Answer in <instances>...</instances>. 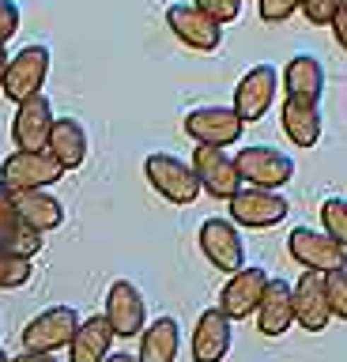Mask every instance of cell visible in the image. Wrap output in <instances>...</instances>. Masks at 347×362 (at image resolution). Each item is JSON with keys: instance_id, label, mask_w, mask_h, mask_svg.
Instances as JSON below:
<instances>
[{"instance_id": "6da1fadb", "label": "cell", "mask_w": 347, "mask_h": 362, "mask_svg": "<svg viewBox=\"0 0 347 362\" xmlns=\"http://www.w3.org/2000/svg\"><path fill=\"white\" fill-rule=\"evenodd\" d=\"M234 166H238V177L253 189H272L279 192L295 177V158L279 147H268V144H249L234 155Z\"/></svg>"}, {"instance_id": "7a4b0ae2", "label": "cell", "mask_w": 347, "mask_h": 362, "mask_svg": "<svg viewBox=\"0 0 347 362\" xmlns=\"http://www.w3.org/2000/svg\"><path fill=\"white\" fill-rule=\"evenodd\" d=\"M143 177H148L151 189L170 204H193L200 192H204L196 174H193V163H182V158L170 155V151H151L143 158Z\"/></svg>"}, {"instance_id": "3957f363", "label": "cell", "mask_w": 347, "mask_h": 362, "mask_svg": "<svg viewBox=\"0 0 347 362\" xmlns=\"http://www.w3.org/2000/svg\"><path fill=\"white\" fill-rule=\"evenodd\" d=\"M64 177V166L49 151H12L0 163V181L12 192H30V189H49Z\"/></svg>"}, {"instance_id": "277c9868", "label": "cell", "mask_w": 347, "mask_h": 362, "mask_svg": "<svg viewBox=\"0 0 347 362\" xmlns=\"http://www.w3.org/2000/svg\"><path fill=\"white\" fill-rule=\"evenodd\" d=\"M227 204H230L234 226H249V230H268V226L283 223L290 211L287 197H279L272 189H253V185H242Z\"/></svg>"}, {"instance_id": "5b68a950", "label": "cell", "mask_w": 347, "mask_h": 362, "mask_svg": "<svg viewBox=\"0 0 347 362\" xmlns=\"http://www.w3.org/2000/svg\"><path fill=\"white\" fill-rule=\"evenodd\" d=\"M287 249L306 272L329 276V272L347 268V249L340 242H332L324 230H313V226H295L290 238H287Z\"/></svg>"}, {"instance_id": "8992f818", "label": "cell", "mask_w": 347, "mask_h": 362, "mask_svg": "<svg viewBox=\"0 0 347 362\" xmlns=\"http://www.w3.org/2000/svg\"><path fill=\"white\" fill-rule=\"evenodd\" d=\"M76 328H80V313L72 305H49L42 310L35 321H27L23 328V351H42V355H53V351L69 347Z\"/></svg>"}, {"instance_id": "52a82bcc", "label": "cell", "mask_w": 347, "mask_h": 362, "mask_svg": "<svg viewBox=\"0 0 347 362\" xmlns=\"http://www.w3.org/2000/svg\"><path fill=\"white\" fill-rule=\"evenodd\" d=\"M242 117L234 106H196L185 113V132L196 147H230L242 140Z\"/></svg>"}, {"instance_id": "ba28073f", "label": "cell", "mask_w": 347, "mask_h": 362, "mask_svg": "<svg viewBox=\"0 0 347 362\" xmlns=\"http://www.w3.org/2000/svg\"><path fill=\"white\" fill-rule=\"evenodd\" d=\"M49 49L46 45H23L12 61H8V76H4V95L16 102H27V98H35L42 95V83H46V76H49Z\"/></svg>"}, {"instance_id": "9c48e42d", "label": "cell", "mask_w": 347, "mask_h": 362, "mask_svg": "<svg viewBox=\"0 0 347 362\" xmlns=\"http://www.w3.org/2000/svg\"><path fill=\"white\" fill-rule=\"evenodd\" d=\"M102 317L110 321V328H114V336H121V339L140 336L143 328H148V302H143V294H140L136 283H132V279L110 283L106 313Z\"/></svg>"}, {"instance_id": "30bf717a", "label": "cell", "mask_w": 347, "mask_h": 362, "mask_svg": "<svg viewBox=\"0 0 347 362\" xmlns=\"http://www.w3.org/2000/svg\"><path fill=\"white\" fill-rule=\"evenodd\" d=\"M276 90H279L276 64H253L249 72L238 79V87H234V113L242 117V124L261 121L264 113L272 110Z\"/></svg>"}, {"instance_id": "8fae6325", "label": "cell", "mask_w": 347, "mask_h": 362, "mask_svg": "<svg viewBox=\"0 0 347 362\" xmlns=\"http://www.w3.org/2000/svg\"><path fill=\"white\" fill-rule=\"evenodd\" d=\"M200 253L219 272H242L245 268V242L230 219H204L200 223Z\"/></svg>"}, {"instance_id": "7c38bea8", "label": "cell", "mask_w": 347, "mask_h": 362, "mask_svg": "<svg viewBox=\"0 0 347 362\" xmlns=\"http://www.w3.org/2000/svg\"><path fill=\"white\" fill-rule=\"evenodd\" d=\"M166 27L174 30L177 42L196 53H211L223 45V27L211 16H204L196 4H170L166 8Z\"/></svg>"}, {"instance_id": "4fadbf2b", "label": "cell", "mask_w": 347, "mask_h": 362, "mask_svg": "<svg viewBox=\"0 0 347 362\" xmlns=\"http://www.w3.org/2000/svg\"><path fill=\"white\" fill-rule=\"evenodd\" d=\"M268 272L264 268H242V272H234V276L223 283V291H219V310L230 317V321H245V317H253L257 313V305H261L264 298V291H268Z\"/></svg>"}, {"instance_id": "5bb4252c", "label": "cell", "mask_w": 347, "mask_h": 362, "mask_svg": "<svg viewBox=\"0 0 347 362\" xmlns=\"http://www.w3.org/2000/svg\"><path fill=\"white\" fill-rule=\"evenodd\" d=\"M193 174L200 181V189L216 200H230L234 192L242 189L234 155H227L223 147H196L193 151Z\"/></svg>"}, {"instance_id": "9a60e30c", "label": "cell", "mask_w": 347, "mask_h": 362, "mask_svg": "<svg viewBox=\"0 0 347 362\" xmlns=\"http://www.w3.org/2000/svg\"><path fill=\"white\" fill-rule=\"evenodd\" d=\"M53 106L46 95H35L27 102H19L16 117H12V140L16 151H46L49 132H53Z\"/></svg>"}, {"instance_id": "2e32d148", "label": "cell", "mask_w": 347, "mask_h": 362, "mask_svg": "<svg viewBox=\"0 0 347 362\" xmlns=\"http://www.w3.org/2000/svg\"><path fill=\"white\" fill-rule=\"evenodd\" d=\"M234 321L219 305H211L196 317V328H193V362H223L230 355V344H234Z\"/></svg>"}, {"instance_id": "e0dca14e", "label": "cell", "mask_w": 347, "mask_h": 362, "mask_svg": "<svg viewBox=\"0 0 347 362\" xmlns=\"http://www.w3.org/2000/svg\"><path fill=\"white\" fill-rule=\"evenodd\" d=\"M332 321L329 294H324V276L321 272H302L295 283V325L302 332H324Z\"/></svg>"}, {"instance_id": "ac0fdd59", "label": "cell", "mask_w": 347, "mask_h": 362, "mask_svg": "<svg viewBox=\"0 0 347 362\" xmlns=\"http://www.w3.org/2000/svg\"><path fill=\"white\" fill-rule=\"evenodd\" d=\"M42 234L38 230H30V226L19 219V211H16V192L0 181V249L4 253H16V257H23L30 260L35 253H42Z\"/></svg>"}, {"instance_id": "d6986e66", "label": "cell", "mask_w": 347, "mask_h": 362, "mask_svg": "<svg viewBox=\"0 0 347 362\" xmlns=\"http://www.w3.org/2000/svg\"><path fill=\"white\" fill-rule=\"evenodd\" d=\"M295 325V287L287 279H268V291L257 305V328L261 336L276 339Z\"/></svg>"}, {"instance_id": "ffe728a7", "label": "cell", "mask_w": 347, "mask_h": 362, "mask_svg": "<svg viewBox=\"0 0 347 362\" xmlns=\"http://www.w3.org/2000/svg\"><path fill=\"white\" fill-rule=\"evenodd\" d=\"M283 90H287V98L317 106L324 95V64L313 53H295L283 68Z\"/></svg>"}, {"instance_id": "44dd1931", "label": "cell", "mask_w": 347, "mask_h": 362, "mask_svg": "<svg viewBox=\"0 0 347 362\" xmlns=\"http://www.w3.org/2000/svg\"><path fill=\"white\" fill-rule=\"evenodd\" d=\"M114 328H110V321L102 313L87 317V321H80V328H76L72 344H69V358L72 362H106L110 355H114Z\"/></svg>"}, {"instance_id": "7402d4cb", "label": "cell", "mask_w": 347, "mask_h": 362, "mask_svg": "<svg viewBox=\"0 0 347 362\" xmlns=\"http://www.w3.org/2000/svg\"><path fill=\"white\" fill-rule=\"evenodd\" d=\"M16 211L30 230L49 234L64 223V204L53 197L49 189H30V192H16Z\"/></svg>"}, {"instance_id": "603a6c76", "label": "cell", "mask_w": 347, "mask_h": 362, "mask_svg": "<svg viewBox=\"0 0 347 362\" xmlns=\"http://www.w3.org/2000/svg\"><path fill=\"white\" fill-rule=\"evenodd\" d=\"M182 351V325L174 317H155L140 332V362H174Z\"/></svg>"}, {"instance_id": "cb8c5ba5", "label": "cell", "mask_w": 347, "mask_h": 362, "mask_svg": "<svg viewBox=\"0 0 347 362\" xmlns=\"http://www.w3.org/2000/svg\"><path fill=\"white\" fill-rule=\"evenodd\" d=\"M279 121H283V132L295 147H313L321 140V106L313 102H295V98H283V110H279Z\"/></svg>"}, {"instance_id": "d4e9b609", "label": "cell", "mask_w": 347, "mask_h": 362, "mask_svg": "<svg viewBox=\"0 0 347 362\" xmlns=\"http://www.w3.org/2000/svg\"><path fill=\"white\" fill-rule=\"evenodd\" d=\"M46 151L57 158L64 170L83 166V158H87V129L76 117H57V121H53Z\"/></svg>"}, {"instance_id": "484cf974", "label": "cell", "mask_w": 347, "mask_h": 362, "mask_svg": "<svg viewBox=\"0 0 347 362\" xmlns=\"http://www.w3.org/2000/svg\"><path fill=\"white\" fill-rule=\"evenodd\" d=\"M321 226L332 242H340L347 249V200L343 197H329L321 204Z\"/></svg>"}, {"instance_id": "4316f807", "label": "cell", "mask_w": 347, "mask_h": 362, "mask_svg": "<svg viewBox=\"0 0 347 362\" xmlns=\"http://www.w3.org/2000/svg\"><path fill=\"white\" fill-rule=\"evenodd\" d=\"M30 276H35L30 260L16 257V253H4V249H0V291H16V287H23V283H30Z\"/></svg>"}, {"instance_id": "83f0119b", "label": "cell", "mask_w": 347, "mask_h": 362, "mask_svg": "<svg viewBox=\"0 0 347 362\" xmlns=\"http://www.w3.org/2000/svg\"><path fill=\"white\" fill-rule=\"evenodd\" d=\"M324 294H329V310H332V317L347 321V268L329 272V276H324Z\"/></svg>"}, {"instance_id": "f1b7e54d", "label": "cell", "mask_w": 347, "mask_h": 362, "mask_svg": "<svg viewBox=\"0 0 347 362\" xmlns=\"http://www.w3.org/2000/svg\"><path fill=\"white\" fill-rule=\"evenodd\" d=\"M340 8H343L340 0H302V16H306L313 27H332V19Z\"/></svg>"}, {"instance_id": "f546056e", "label": "cell", "mask_w": 347, "mask_h": 362, "mask_svg": "<svg viewBox=\"0 0 347 362\" xmlns=\"http://www.w3.org/2000/svg\"><path fill=\"white\" fill-rule=\"evenodd\" d=\"M193 4L204 11V16H211L223 27V23H234L242 16V0H193Z\"/></svg>"}, {"instance_id": "4dcf8cb0", "label": "cell", "mask_w": 347, "mask_h": 362, "mask_svg": "<svg viewBox=\"0 0 347 362\" xmlns=\"http://www.w3.org/2000/svg\"><path fill=\"white\" fill-rule=\"evenodd\" d=\"M257 8H261L264 23H287L302 8V0H257Z\"/></svg>"}, {"instance_id": "1f68e13d", "label": "cell", "mask_w": 347, "mask_h": 362, "mask_svg": "<svg viewBox=\"0 0 347 362\" xmlns=\"http://www.w3.org/2000/svg\"><path fill=\"white\" fill-rule=\"evenodd\" d=\"M19 4L16 0H0V45H8L12 42V34L19 30Z\"/></svg>"}, {"instance_id": "d6a6232c", "label": "cell", "mask_w": 347, "mask_h": 362, "mask_svg": "<svg viewBox=\"0 0 347 362\" xmlns=\"http://www.w3.org/2000/svg\"><path fill=\"white\" fill-rule=\"evenodd\" d=\"M332 34H336V42H340V49L347 53V8L336 11V19H332Z\"/></svg>"}, {"instance_id": "836d02e7", "label": "cell", "mask_w": 347, "mask_h": 362, "mask_svg": "<svg viewBox=\"0 0 347 362\" xmlns=\"http://www.w3.org/2000/svg\"><path fill=\"white\" fill-rule=\"evenodd\" d=\"M12 362H57L53 355H42V351H23V355H16Z\"/></svg>"}, {"instance_id": "e575fe53", "label": "cell", "mask_w": 347, "mask_h": 362, "mask_svg": "<svg viewBox=\"0 0 347 362\" xmlns=\"http://www.w3.org/2000/svg\"><path fill=\"white\" fill-rule=\"evenodd\" d=\"M8 61H12V57H8V49H4V45H0V90H4V76H8Z\"/></svg>"}, {"instance_id": "d590c367", "label": "cell", "mask_w": 347, "mask_h": 362, "mask_svg": "<svg viewBox=\"0 0 347 362\" xmlns=\"http://www.w3.org/2000/svg\"><path fill=\"white\" fill-rule=\"evenodd\" d=\"M106 362H140L136 355H125V351H117V355H110Z\"/></svg>"}, {"instance_id": "8d00e7d4", "label": "cell", "mask_w": 347, "mask_h": 362, "mask_svg": "<svg viewBox=\"0 0 347 362\" xmlns=\"http://www.w3.org/2000/svg\"><path fill=\"white\" fill-rule=\"evenodd\" d=\"M0 362H12V355H4V351H0Z\"/></svg>"}, {"instance_id": "74e56055", "label": "cell", "mask_w": 347, "mask_h": 362, "mask_svg": "<svg viewBox=\"0 0 347 362\" xmlns=\"http://www.w3.org/2000/svg\"><path fill=\"white\" fill-rule=\"evenodd\" d=\"M340 4H343V8H347V0H340Z\"/></svg>"}]
</instances>
